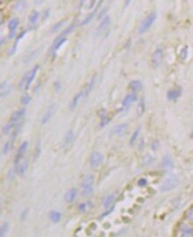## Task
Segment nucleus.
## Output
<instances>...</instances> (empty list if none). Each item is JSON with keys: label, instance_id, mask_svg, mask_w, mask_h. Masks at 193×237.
Instances as JSON below:
<instances>
[{"label": "nucleus", "instance_id": "38", "mask_svg": "<svg viewBox=\"0 0 193 237\" xmlns=\"http://www.w3.org/2000/svg\"><path fill=\"white\" fill-rule=\"evenodd\" d=\"M138 186L139 187H141V188H143V187H145L147 184H148V181H147V179H144V178H142V179H140L139 180H138Z\"/></svg>", "mask_w": 193, "mask_h": 237}, {"label": "nucleus", "instance_id": "25", "mask_svg": "<svg viewBox=\"0 0 193 237\" xmlns=\"http://www.w3.org/2000/svg\"><path fill=\"white\" fill-rule=\"evenodd\" d=\"M19 23H20V20H19L18 18H14V19H12V20L9 22V23H8V28H9V30H10L11 32L14 31L15 28L18 27Z\"/></svg>", "mask_w": 193, "mask_h": 237}, {"label": "nucleus", "instance_id": "26", "mask_svg": "<svg viewBox=\"0 0 193 237\" xmlns=\"http://www.w3.org/2000/svg\"><path fill=\"white\" fill-rule=\"evenodd\" d=\"M38 18H39V13L38 11H33L29 17V21L31 24H35L38 22Z\"/></svg>", "mask_w": 193, "mask_h": 237}, {"label": "nucleus", "instance_id": "37", "mask_svg": "<svg viewBox=\"0 0 193 237\" xmlns=\"http://www.w3.org/2000/svg\"><path fill=\"white\" fill-rule=\"evenodd\" d=\"M110 120H111L110 117H107L101 118V123H100V126H101V127H104V126H106V125L110 123Z\"/></svg>", "mask_w": 193, "mask_h": 237}, {"label": "nucleus", "instance_id": "21", "mask_svg": "<svg viewBox=\"0 0 193 237\" xmlns=\"http://www.w3.org/2000/svg\"><path fill=\"white\" fill-rule=\"evenodd\" d=\"M15 169H16V172L19 175H21V176L24 175L25 173H26V171H27V169H28V161L22 162Z\"/></svg>", "mask_w": 193, "mask_h": 237}, {"label": "nucleus", "instance_id": "19", "mask_svg": "<svg viewBox=\"0 0 193 237\" xmlns=\"http://www.w3.org/2000/svg\"><path fill=\"white\" fill-rule=\"evenodd\" d=\"M115 198H116V194H111L108 195L103 201V207L105 209H109L112 205L113 202L115 201Z\"/></svg>", "mask_w": 193, "mask_h": 237}, {"label": "nucleus", "instance_id": "22", "mask_svg": "<svg viewBox=\"0 0 193 237\" xmlns=\"http://www.w3.org/2000/svg\"><path fill=\"white\" fill-rule=\"evenodd\" d=\"M162 166L164 168H167V169H172L173 167V162L171 158V156L167 155L163 157V160H162Z\"/></svg>", "mask_w": 193, "mask_h": 237}, {"label": "nucleus", "instance_id": "30", "mask_svg": "<svg viewBox=\"0 0 193 237\" xmlns=\"http://www.w3.org/2000/svg\"><path fill=\"white\" fill-rule=\"evenodd\" d=\"M29 74V73H27V74H25L24 76H23V77L22 78V80H21V82H20V84H19V87H20L21 89L26 88V84H27V82H28Z\"/></svg>", "mask_w": 193, "mask_h": 237}, {"label": "nucleus", "instance_id": "35", "mask_svg": "<svg viewBox=\"0 0 193 237\" xmlns=\"http://www.w3.org/2000/svg\"><path fill=\"white\" fill-rule=\"evenodd\" d=\"M30 99H31V97H30L29 94L23 95V96L22 97V99H21V102H22L23 105H28L29 102L30 101Z\"/></svg>", "mask_w": 193, "mask_h": 237}, {"label": "nucleus", "instance_id": "40", "mask_svg": "<svg viewBox=\"0 0 193 237\" xmlns=\"http://www.w3.org/2000/svg\"><path fill=\"white\" fill-rule=\"evenodd\" d=\"M9 148H10V142L5 143V146H4V147H3V151H2V153H3L4 155L7 154V152L9 151Z\"/></svg>", "mask_w": 193, "mask_h": 237}, {"label": "nucleus", "instance_id": "16", "mask_svg": "<svg viewBox=\"0 0 193 237\" xmlns=\"http://www.w3.org/2000/svg\"><path fill=\"white\" fill-rule=\"evenodd\" d=\"M53 112H54V105H52V106L49 107L48 109H47V112H46V114L44 115V117H43V118H42L41 123H42L43 124L47 123L49 120L52 118V117H53Z\"/></svg>", "mask_w": 193, "mask_h": 237}, {"label": "nucleus", "instance_id": "2", "mask_svg": "<svg viewBox=\"0 0 193 237\" xmlns=\"http://www.w3.org/2000/svg\"><path fill=\"white\" fill-rule=\"evenodd\" d=\"M179 184V179L177 176L173 174L168 175L161 183L160 186V191L161 192H169L171 190L174 189Z\"/></svg>", "mask_w": 193, "mask_h": 237}, {"label": "nucleus", "instance_id": "44", "mask_svg": "<svg viewBox=\"0 0 193 237\" xmlns=\"http://www.w3.org/2000/svg\"><path fill=\"white\" fill-rule=\"evenodd\" d=\"M39 152H40V149H39V144H38L37 146V148H36V155H35V158H38V155H39Z\"/></svg>", "mask_w": 193, "mask_h": 237}, {"label": "nucleus", "instance_id": "41", "mask_svg": "<svg viewBox=\"0 0 193 237\" xmlns=\"http://www.w3.org/2000/svg\"><path fill=\"white\" fill-rule=\"evenodd\" d=\"M62 23H63V22H57L56 24H54V26L52 28L51 31H53H53H56V30H57V29H58V28H59L61 26H62Z\"/></svg>", "mask_w": 193, "mask_h": 237}, {"label": "nucleus", "instance_id": "14", "mask_svg": "<svg viewBox=\"0 0 193 237\" xmlns=\"http://www.w3.org/2000/svg\"><path fill=\"white\" fill-rule=\"evenodd\" d=\"M137 100V95L135 93H131V94L126 95L123 101H122V104L124 107H129L132 103H134V101Z\"/></svg>", "mask_w": 193, "mask_h": 237}, {"label": "nucleus", "instance_id": "4", "mask_svg": "<svg viewBox=\"0 0 193 237\" xmlns=\"http://www.w3.org/2000/svg\"><path fill=\"white\" fill-rule=\"evenodd\" d=\"M157 18V13H149L146 18L144 21L141 23L140 27H139V33L140 34H143L145 33L151 26L154 23V22L156 21Z\"/></svg>", "mask_w": 193, "mask_h": 237}, {"label": "nucleus", "instance_id": "27", "mask_svg": "<svg viewBox=\"0 0 193 237\" xmlns=\"http://www.w3.org/2000/svg\"><path fill=\"white\" fill-rule=\"evenodd\" d=\"M8 230H9V224L8 222H5L0 227V237H5Z\"/></svg>", "mask_w": 193, "mask_h": 237}, {"label": "nucleus", "instance_id": "12", "mask_svg": "<svg viewBox=\"0 0 193 237\" xmlns=\"http://www.w3.org/2000/svg\"><path fill=\"white\" fill-rule=\"evenodd\" d=\"M95 80H96V74L93 76V78L86 84V85L81 90V92L83 93V95H84V98H86L87 95L89 94V93L92 91V89H93V87H94V85H95Z\"/></svg>", "mask_w": 193, "mask_h": 237}, {"label": "nucleus", "instance_id": "33", "mask_svg": "<svg viewBox=\"0 0 193 237\" xmlns=\"http://www.w3.org/2000/svg\"><path fill=\"white\" fill-rule=\"evenodd\" d=\"M94 16H95V12H93V13H91L90 14H88L82 22H81V23H80V25H86V24H87L90 21H92V19L94 18Z\"/></svg>", "mask_w": 193, "mask_h": 237}, {"label": "nucleus", "instance_id": "1", "mask_svg": "<svg viewBox=\"0 0 193 237\" xmlns=\"http://www.w3.org/2000/svg\"><path fill=\"white\" fill-rule=\"evenodd\" d=\"M25 111H26L25 108H22V109L15 111L11 116V118L9 120V122L3 127V133L4 134H8L10 132V131L19 123V120L24 116Z\"/></svg>", "mask_w": 193, "mask_h": 237}, {"label": "nucleus", "instance_id": "3", "mask_svg": "<svg viewBox=\"0 0 193 237\" xmlns=\"http://www.w3.org/2000/svg\"><path fill=\"white\" fill-rule=\"evenodd\" d=\"M94 176L93 175H86L82 183H81V189L82 194L85 196H89L94 192Z\"/></svg>", "mask_w": 193, "mask_h": 237}, {"label": "nucleus", "instance_id": "24", "mask_svg": "<svg viewBox=\"0 0 193 237\" xmlns=\"http://www.w3.org/2000/svg\"><path fill=\"white\" fill-rule=\"evenodd\" d=\"M144 111H145V102H144V99H143L140 101V103L138 104V107H137V109H136V115H137V117H141L143 115Z\"/></svg>", "mask_w": 193, "mask_h": 237}, {"label": "nucleus", "instance_id": "8", "mask_svg": "<svg viewBox=\"0 0 193 237\" xmlns=\"http://www.w3.org/2000/svg\"><path fill=\"white\" fill-rule=\"evenodd\" d=\"M110 18L109 16H105L103 18V20L101 21V24L98 26V28H96V32H95V35L96 36H101L109 28H110Z\"/></svg>", "mask_w": 193, "mask_h": 237}, {"label": "nucleus", "instance_id": "23", "mask_svg": "<svg viewBox=\"0 0 193 237\" xmlns=\"http://www.w3.org/2000/svg\"><path fill=\"white\" fill-rule=\"evenodd\" d=\"M73 140H74V134H73V132L71 130H70L66 136H65V140H64V147H67L69 146H71L73 142Z\"/></svg>", "mask_w": 193, "mask_h": 237}, {"label": "nucleus", "instance_id": "28", "mask_svg": "<svg viewBox=\"0 0 193 237\" xmlns=\"http://www.w3.org/2000/svg\"><path fill=\"white\" fill-rule=\"evenodd\" d=\"M139 132H140V128H137V129L134 131V132L133 133V135H132V137H131V139H130V145H131V146H134V142L136 141L137 137H138V135H139Z\"/></svg>", "mask_w": 193, "mask_h": 237}, {"label": "nucleus", "instance_id": "18", "mask_svg": "<svg viewBox=\"0 0 193 237\" xmlns=\"http://www.w3.org/2000/svg\"><path fill=\"white\" fill-rule=\"evenodd\" d=\"M129 88L133 92H139L143 88V84H142V82L140 80H134V81H132L129 84Z\"/></svg>", "mask_w": 193, "mask_h": 237}, {"label": "nucleus", "instance_id": "7", "mask_svg": "<svg viewBox=\"0 0 193 237\" xmlns=\"http://www.w3.org/2000/svg\"><path fill=\"white\" fill-rule=\"evenodd\" d=\"M27 149H28V141H23L21 144V146H20V147H19V149L17 151V154L15 156V159H14V166H15V168L22 163V160L24 158V156L26 152H27Z\"/></svg>", "mask_w": 193, "mask_h": 237}, {"label": "nucleus", "instance_id": "6", "mask_svg": "<svg viewBox=\"0 0 193 237\" xmlns=\"http://www.w3.org/2000/svg\"><path fill=\"white\" fill-rule=\"evenodd\" d=\"M162 60H163V50L161 47H158L152 53L150 60L151 66L153 68H158L161 64Z\"/></svg>", "mask_w": 193, "mask_h": 237}, {"label": "nucleus", "instance_id": "5", "mask_svg": "<svg viewBox=\"0 0 193 237\" xmlns=\"http://www.w3.org/2000/svg\"><path fill=\"white\" fill-rule=\"evenodd\" d=\"M176 237H193V227L189 224L181 223L177 228Z\"/></svg>", "mask_w": 193, "mask_h": 237}, {"label": "nucleus", "instance_id": "42", "mask_svg": "<svg viewBox=\"0 0 193 237\" xmlns=\"http://www.w3.org/2000/svg\"><path fill=\"white\" fill-rule=\"evenodd\" d=\"M158 147V142L157 141H155L151 145V148H152V150H157Z\"/></svg>", "mask_w": 193, "mask_h": 237}, {"label": "nucleus", "instance_id": "48", "mask_svg": "<svg viewBox=\"0 0 193 237\" xmlns=\"http://www.w3.org/2000/svg\"><path fill=\"white\" fill-rule=\"evenodd\" d=\"M95 1H92V2H91V4L89 5V7H88V8H89V9H91V8L93 7V5L95 4Z\"/></svg>", "mask_w": 193, "mask_h": 237}, {"label": "nucleus", "instance_id": "39", "mask_svg": "<svg viewBox=\"0 0 193 237\" xmlns=\"http://www.w3.org/2000/svg\"><path fill=\"white\" fill-rule=\"evenodd\" d=\"M28 214H29V209L27 208V209H25L24 211L22 212V214H21V220H22V221H23V220H25V219L27 218Z\"/></svg>", "mask_w": 193, "mask_h": 237}, {"label": "nucleus", "instance_id": "20", "mask_svg": "<svg viewBox=\"0 0 193 237\" xmlns=\"http://www.w3.org/2000/svg\"><path fill=\"white\" fill-rule=\"evenodd\" d=\"M49 218L53 223H58L62 219V214L57 211H52L49 212Z\"/></svg>", "mask_w": 193, "mask_h": 237}, {"label": "nucleus", "instance_id": "10", "mask_svg": "<svg viewBox=\"0 0 193 237\" xmlns=\"http://www.w3.org/2000/svg\"><path fill=\"white\" fill-rule=\"evenodd\" d=\"M182 87L178 86V87H175L172 90H169L167 92V98L168 100H173V99H176L177 98H179L181 94H182Z\"/></svg>", "mask_w": 193, "mask_h": 237}, {"label": "nucleus", "instance_id": "47", "mask_svg": "<svg viewBox=\"0 0 193 237\" xmlns=\"http://www.w3.org/2000/svg\"><path fill=\"white\" fill-rule=\"evenodd\" d=\"M55 87H56V90H57V91H58V90H59V89L61 88V85H60V82H58V81H57V82L55 83Z\"/></svg>", "mask_w": 193, "mask_h": 237}, {"label": "nucleus", "instance_id": "29", "mask_svg": "<svg viewBox=\"0 0 193 237\" xmlns=\"http://www.w3.org/2000/svg\"><path fill=\"white\" fill-rule=\"evenodd\" d=\"M66 40H67V39H66V37H63V38L60 39V40H59V41H57L56 43H53V47L52 48H53V50H55V51H56V50H58L59 48L61 47V46L63 45V43H64Z\"/></svg>", "mask_w": 193, "mask_h": 237}, {"label": "nucleus", "instance_id": "11", "mask_svg": "<svg viewBox=\"0 0 193 237\" xmlns=\"http://www.w3.org/2000/svg\"><path fill=\"white\" fill-rule=\"evenodd\" d=\"M128 129V124L127 123H121L119 125H117L116 127L113 128L111 134L116 135V136H121L123 135Z\"/></svg>", "mask_w": 193, "mask_h": 237}, {"label": "nucleus", "instance_id": "31", "mask_svg": "<svg viewBox=\"0 0 193 237\" xmlns=\"http://www.w3.org/2000/svg\"><path fill=\"white\" fill-rule=\"evenodd\" d=\"M23 122L19 123L14 127V131L13 132V140H14V139L16 138V136L18 135V133L20 132V130H21V128H22V126H23Z\"/></svg>", "mask_w": 193, "mask_h": 237}, {"label": "nucleus", "instance_id": "36", "mask_svg": "<svg viewBox=\"0 0 193 237\" xmlns=\"http://www.w3.org/2000/svg\"><path fill=\"white\" fill-rule=\"evenodd\" d=\"M187 55H188V47L185 46L184 48H182V51H181V59L182 60H185L187 58Z\"/></svg>", "mask_w": 193, "mask_h": 237}, {"label": "nucleus", "instance_id": "13", "mask_svg": "<svg viewBox=\"0 0 193 237\" xmlns=\"http://www.w3.org/2000/svg\"><path fill=\"white\" fill-rule=\"evenodd\" d=\"M77 191L76 188H74L68 190L66 192V194H64V200H65V202L66 203H72L73 201L76 199V197H77Z\"/></svg>", "mask_w": 193, "mask_h": 237}, {"label": "nucleus", "instance_id": "34", "mask_svg": "<svg viewBox=\"0 0 193 237\" xmlns=\"http://www.w3.org/2000/svg\"><path fill=\"white\" fill-rule=\"evenodd\" d=\"M88 209V204L86 203H81L78 205V210L80 212H86Z\"/></svg>", "mask_w": 193, "mask_h": 237}, {"label": "nucleus", "instance_id": "15", "mask_svg": "<svg viewBox=\"0 0 193 237\" xmlns=\"http://www.w3.org/2000/svg\"><path fill=\"white\" fill-rule=\"evenodd\" d=\"M84 99V95H83V93L80 91L79 93H77V94L73 97L71 102L70 103V108H71V110H73L74 108H76V107L77 106L78 101H79L80 99Z\"/></svg>", "mask_w": 193, "mask_h": 237}, {"label": "nucleus", "instance_id": "45", "mask_svg": "<svg viewBox=\"0 0 193 237\" xmlns=\"http://www.w3.org/2000/svg\"><path fill=\"white\" fill-rule=\"evenodd\" d=\"M106 12H107V9H103L101 13H100V14H99V16H98V18H101V16L102 15H104L105 13H106Z\"/></svg>", "mask_w": 193, "mask_h": 237}, {"label": "nucleus", "instance_id": "46", "mask_svg": "<svg viewBox=\"0 0 193 237\" xmlns=\"http://www.w3.org/2000/svg\"><path fill=\"white\" fill-rule=\"evenodd\" d=\"M49 12H50V10H49V9H47V10H46V11H45V13H44V19H47V18L48 17Z\"/></svg>", "mask_w": 193, "mask_h": 237}, {"label": "nucleus", "instance_id": "17", "mask_svg": "<svg viewBox=\"0 0 193 237\" xmlns=\"http://www.w3.org/2000/svg\"><path fill=\"white\" fill-rule=\"evenodd\" d=\"M38 66H35V67L32 69V70L30 71V73L29 74L28 82H27V84H26V88H25L26 90H27V89H29V85L31 84L32 81L34 80V78H35V76H36V75H37V72H38Z\"/></svg>", "mask_w": 193, "mask_h": 237}, {"label": "nucleus", "instance_id": "32", "mask_svg": "<svg viewBox=\"0 0 193 237\" xmlns=\"http://www.w3.org/2000/svg\"><path fill=\"white\" fill-rule=\"evenodd\" d=\"M185 218L190 221V222H193V208L189 209L186 212H185Z\"/></svg>", "mask_w": 193, "mask_h": 237}, {"label": "nucleus", "instance_id": "43", "mask_svg": "<svg viewBox=\"0 0 193 237\" xmlns=\"http://www.w3.org/2000/svg\"><path fill=\"white\" fill-rule=\"evenodd\" d=\"M113 210H114V207H111V208H110V210H109V211H107L105 213L101 214V217H106L107 215H109V214L110 213V212H113Z\"/></svg>", "mask_w": 193, "mask_h": 237}, {"label": "nucleus", "instance_id": "9", "mask_svg": "<svg viewBox=\"0 0 193 237\" xmlns=\"http://www.w3.org/2000/svg\"><path fill=\"white\" fill-rule=\"evenodd\" d=\"M103 156L99 152H93L90 156V165L92 168H97L101 164Z\"/></svg>", "mask_w": 193, "mask_h": 237}]
</instances>
